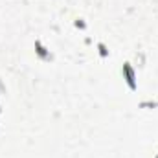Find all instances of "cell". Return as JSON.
Here are the masks:
<instances>
[{
  "label": "cell",
  "instance_id": "1",
  "mask_svg": "<svg viewBox=\"0 0 158 158\" xmlns=\"http://www.w3.org/2000/svg\"><path fill=\"white\" fill-rule=\"evenodd\" d=\"M123 74H125V77H127L129 86L134 90V88H136V83H134V70L129 66V63H125V64H123Z\"/></svg>",
  "mask_w": 158,
  "mask_h": 158
},
{
  "label": "cell",
  "instance_id": "3",
  "mask_svg": "<svg viewBox=\"0 0 158 158\" xmlns=\"http://www.w3.org/2000/svg\"><path fill=\"white\" fill-rule=\"evenodd\" d=\"M99 50H101V55L105 57V55H107V50H105V46H103V44H99Z\"/></svg>",
  "mask_w": 158,
  "mask_h": 158
},
{
  "label": "cell",
  "instance_id": "2",
  "mask_svg": "<svg viewBox=\"0 0 158 158\" xmlns=\"http://www.w3.org/2000/svg\"><path fill=\"white\" fill-rule=\"evenodd\" d=\"M37 53H39L40 59H52V55H46V52H44V48H42L40 42H37Z\"/></svg>",
  "mask_w": 158,
  "mask_h": 158
}]
</instances>
